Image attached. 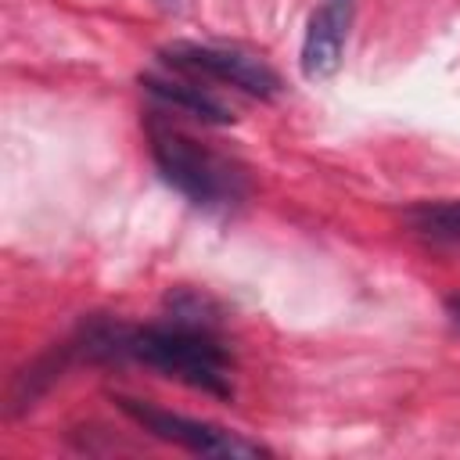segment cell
<instances>
[{
  "instance_id": "1",
  "label": "cell",
  "mask_w": 460,
  "mask_h": 460,
  "mask_svg": "<svg viewBox=\"0 0 460 460\" xmlns=\"http://www.w3.org/2000/svg\"><path fill=\"white\" fill-rule=\"evenodd\" d=\"M126 359H137L180 385L226 399L234 392V363L223 341L212 334L208 320L194 313H176L169 323H147L126 331Z\"/></svg>"
},
{
  "instance_id": "2",
  "label": "cell",
  "mask_w": 460,
  "mask_h": 460,
  "mask_svg": "<svg viewBox=\"0 0 460 460\" xmlns=\"http://www.w3.org/2000/svg\"><path fill=\"white\" fill-rule=\"evenodd\" d=\"M147 147L165 176L169 187H176L187 201L198 208H230L244 198V172L226 155L205 147L190 133H183L172 122L151 119L147 122Z\"/></svg>"
},
{
  "instance_id": "3",
  "label": "cell",
  "mask_w": 460,
  "mask_h": 460,
  "mask_svg": "<svg viewBox=\"0 0 460 460\" xmlns=\"http://www.w3.org/2000/svg\"><path fill=\"white\" fill-rule=\"evenodd\" d=\"M115 402L137 428H144L155 438L172 442L187 453H198V456H262V453H270L262 442H252V438H244L237 431H226L219 424H208V420H194V417L162 410V406L144 402V399L119 395Z\"/></svg>"
},
{
  "instance_id": "4",
  "label": "cell",
  "mask_w": 460,
  "mask_h": 460,
  "mask_svg": "<svg viewBox=\"0 0 460 460\" xmlns=\"http://www.w3.org/2000/svg\"><path fill=\"white\" fill-rule=\"evenodd\" d=\"M162 61L172 72H183L201 83H223V86L244 90L252 97H273L280 90V79L266 61H259L244 50H230V47L172 43L162 50Z\"/></svg>"
},
{
  "instance_id": "5",
  "label": "cell",
  "mask_w": 460,
  "mask_h": 460,
  "mask_svg": "<svg viewBox=\"0 0 460 460\" xmlns=\"http://www.w3.org/2000/svg\"><path fill=\"white\" fill-rule=\"evenodd\" d=\"M356 18V0H316L305 36H302V75L331 79L341 68L349 29Z\"/></svg>"
},
{
  "instance_id": "6",
  "label": "cell",
  "mask_w": 460,
  "mask_h": 460,
  "mask_svg": "<svg viewBox=\"0 0 460 460\" xmlns=\"http://www.w3.org/2000/svg\"><path fill=\"white\" fill-rule=\"evenodd\" d=\"M144 86L169 108L183 111V115H194L201 122H230V111L226 104L201 83V79H190L183 72H172V75H147Z\"/></svg>"
},
{
  "instance_id": "7",
  "label": "cell",
  "mask_w": 460,
  "mask_h": 460,
  "mask_svg": "<svg viewBox=\"0 0 460 460\" xmlns=\"http://www.w3.org/2000/svg\"><path fill=\"white\" fill-rule=\"evenodd\" d=\"M406 226L438 248H460V198L453 201H424L406 212Z\"/></svg>"
},
{
  "instance_id": "8",
  "label": "cell",
  "mask_w": 460,
  "mask_h": 460,
  "mask_svg": "<svg viewBox=\"0 0 460 460\" xmlns=\"http://www.w3.org/2000/svg\"><path fill=\"white\" fill-rule=\"evenodd\" d=\"M446 309H449V320L460 327V295H453V298L446 302Z\"/></svg>"
}]
</instances>
